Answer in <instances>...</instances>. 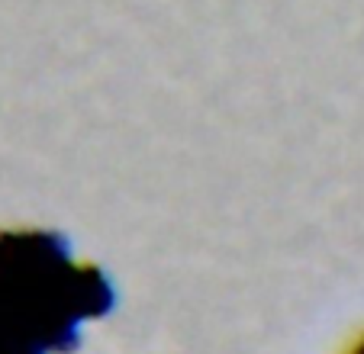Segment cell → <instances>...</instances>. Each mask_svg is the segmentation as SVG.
Returning <instances> with one entry per match:
<instances>
[{"instance_id":"obj_1","label":"cell","mask_w":364,"mask_h":354,"mask_svg":"<svg viewBox=\"0 0 364 354\" xmlns=\"http://www.w3.org/2000/svg\"><path fill=\"white\" fill-rule=\"evenodd\" d=\"M113 306L100 271L48 232H0V354L71 351L84 319Z\"/></svg>"}]
</instances>
